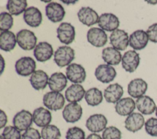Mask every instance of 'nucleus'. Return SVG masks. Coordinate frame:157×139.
Masks as SVG:
<instances>
[{
    "label": "nucleus",
    "instance_id": "nucleus-1",
    "mask_svg": "<svg viewBox=\"0 0 157 139\" xmlns=\"http://www.w3.org/2000/svg\"><path fill=\"white\" fill-rule=\"evenodd\" d=\"M75 58L74 50L69 46H61L54 53V61L59 67L68 66Z\"/></svg>",
    "mask_w": 157,
    "mask_h": 139
},
{
    "label": "nucleus",
    "instance_id": "nucleus-2",
    "mask_svg": "<svg viewBox=\"0 0 157 139\" xmlns=\"http://www.w3.org/2000/svg\"><path fill=\"white\" fill-rule=\"evenodd\" d=\"M17 42L19 47L24 50H31L35 48L37 37L34 33L26 29L18 31L16 36Z\"/></svg>",
    "mask_w": 157,
    "mask_h": 139
},
{
    "label": "nucleus",
    "instance_id": "nucleus-3",
    "mask_svg": "<svg viewBox=\"0 0 157 139\" xmlns=\"http://www.w3.org/2000/svg\"><path fill=\"white\" fill-rule=\"evenodd\" d=\"M64 103L65 99L63 95L59 92H48L43 97V104L50 110H61L63 108Z\"/></svg>",
    "mask_w": 157,
    "mask_h": 139
},
{
    "label": "nucleus",
    "instance_id": "nucleus-4",
    "mask_svg": "<svg viewBox=\"0 0 157 139\" xmlns=\"http://www.w3.org/2000/svg\"><path fill=\"white\" fill-rule=\"evenodd\" d=\"M36 64L34 59L29 56H24L18 59L15 64V71L18 75L27 77L32 75L36 70Z\"/></svg>",
    "mask_w": 157,
    "mask_h": 139
},
{
    "label": "nucleus",
    "instance_id": "nucleus-5",
    "mask_svg": "<svg viewBox=\"0 0 157 139\" xmlns=\"http://www.w3.org/2000/svg\"><path fill=\"white\" fill-rule=\"evenodd\" d=\"M67 78L75 84L83 83L86 78V72L84 67L78 64H69L66 70Z\"/></svg>",
    "mask_w": 157,
    "mask_h": 139
},
{
    "label": "nucleus",
    "instance_id": "nucleus-6",
    "mask_svg": "<svg viewBox=\"0 0 157 139\" xmlns=\"http://www.w3.org/2000/svg\"><path fill=\"white\" fill-rule=\"evenodd\" d=\"M33 121V114L26 110H22L17 113L12 120L13 126L20 132L30 128Z\"/></svg>",
    "mask_w": 157,
    "mask_h": 139
},
{
    "label": "nucleus",
    "instance_id": "nucleus-7",
    "mask_svg": "<svg viewBox=\"0 0 157 139\" xmlns=\"http://www.w3.org/2000/svg\"><path fill=\"white\" fill-rule=\"evenodd\" d=\"M56 32L58 39L63 43L69 45L74 40L75 28L69 23H61L57 28Z\"/></svg>",
    "mask_w": 157,
    "mask_h": 139
},
{
    "label": "nucleus",
    "instance_id": "nucleus-8",
    "mask_svg": "<svg viewBox=\"0 0 157 139\" xmlns=\"http://www.w3.org/2000/svg\"><path fill=\"white\" fill-rule=\"evenodd\" d=\"M88 42L95 47H102L107 42V35L99 28H91L86 34Z\"/></svg>",
    "mask_w": 157,
    "mask_h": 139
},
{
    "label": "nucleus",
    "instance_id": "nucleus-9",
    "mask_svg": "<svg viewBox=\"0 0 157 139\" xmlns=\"http://www.w3.org/2000/svg\"><path fill=\"white\" fill-rule=\"evenodd\" d=\"M128 33L123 30L117 29L113 31L110 36V42L113 48L118 50L123 51L129 45Z\"/></svg>",
    "mask_w": 157,
    "mask_h": 139
},
{
    "label": "nucleus",
    "instance_id": "nucleus-10",
    "mask_svg": "<svg viewBox=\"0 0 157 139\" xmlns=\"http://www.w3.org/2000/svg\"><path fill=\"white\" fill-rule=\"evenodd\" d=\"M82 108L77 103H69L67 104L62 112L63 119L69 123L78 121L82 116Z\"/></svg>",
    "mask_w": 157,
    "mask_h": 139
},
{
    "label": "nucleus",
    "instance_id": "nucleus-11",
    "mask_svg": "<svg viewBox=\"0 0 157 139\" xmlns=\"http://www.w3.org/2000/svg\"><path fill=\"white\" fill-rule=\"evenodd\" d=\"M107 119L106 117L102 114H94L86 121V127L88 130L93 133L100 132L106 128Z\"/></svg>",
    "mask_w": 157,
    "mask_h": 139
},
{
    "label": "nucleus",
    "instance_id": "nucleus-12",
    "mask_svg": "<svg viewBox=\"0 0 157 139\" xmlns=\"http://www.w3.org/2000/svg\"><path fill=\"white\" fill-rule=\"evenodd\" d=\"M140 64L139 54L135 50H128L121 58L123 68L128 72H134Z\"/></svg>",
    "mask_w": 157,
    "mask_h": 139
},
{
    "label": "nucleus",
    "instance_id": "nucleus-13",
    "mask_svg": "<svg viewBox=\"0 0 157 139\" xmlns=\"http://www.w3.org/2000/svg\"><path fill=\"white\" fill-rule=\"evenodd\" d=\"M65 10L63 6L56 2H51L45 6V15L53 23L61 21L65 16Z\"/></svg>",
    "mask_w": 157,
    "mask_h": 139
},
{
    "label": "nucleus",
    "instance_id": "nucleus-14",
    "mask_svg": "<svg viewBox=\"0 0 157 139\" xmlns=\"http://www.w3.org/2000/svg\"><path fill=\"white\" fill-rule=\"evenodd\" d=\"M94 75L98 81L108 83L114 80L117 72L114 67L109 64H100L96 68Z\"/></svg>",
    "mask_w": 157,
    "mask_h": 139
},
{
    "label": "nucleus",
    "instance_id": "nucleus-15",
    "mask_svg": "<svg viewBox=\"0 0 157 139\" xmlns=\"http://www.w3.org/2000/svg\"><path fill=\"white\" fill-rule=\"evenodd\" d=\"M120 25L118 18L112 13H104L100 15L98 26L104 31L113 32L117 29Z\"/></svg>",
    "mask_w": 157,
    "mask_h": 139
},
{
    "label": "nucleus",
    "instance_id": "nucleus-16",
    "mask_svg": "<svg viewBox=\"0 0 157 139\" xmlns=\"http://www.w3.org/2000/svg\"><path fill=\"white\" fill-rule=\"evenodd\" d=\"M148 37L145 31L139 29L134 31L129 36V45L135 50L144 49L148 42Z\"/></svg>",
    "mask_w": 157,
    "mask_h": 139
},
{
    "label": "nucleus",
    "instance_id": "nucleus-17",
    "mask_svg": "<svg viewBox=\"0 0 157 139\" xmlns=\"http://www.w3.org/2000/svg\"><path fill=\"white\" fill-rule=\"evenodd\" d=\"M79 21L87 26H91L98 23L99 15L97 12L90 7H82L77 13Z\"/></svg>",
    "mask_w": 157,
    "mask_h": 139
},
{
    "label": "nucleus",
    "instance_id": "nucleus-18",
    "mask_svg": "<svg viewBox=\"0 0 157 139\" xmlns=\"http://www.w3.org/2000/svg\"><path fill=\"white\" fill-rule=\"evenodd\" d=\"M53 54L51 44L47 42H39L34 49L33 54L37 61L45 62L49 60Z\"/></svg>",
    "mask_w": 157,
    "mask_h": 139
},
{
    "label": "nucleus",
    "instance_id": "nucleus-19",
    "mask_svg": "<svg viewBox=\"0 0 157 139\" xmlns=\"http://www.w3.org/2000/svg\"><path fill=\"white\" fill-rule=\"evenodd\" d=\"M148 88L147 82L138 78L131 80L128 85V93L133 98H139L146 92Z\"/></svg>",
    "mask_w": 157,
    "mask_h": 139
},
{
    "label": "nucleus",
    "instance_id": "nucleus-20",
    "mask_svg": "<svg viewBox=\"0 0 157 139\" xmlns=\"http://www.w3.org/2000/svg\"><path fill=\"white\" fill-rule=\"evenodd\" d=\"M23 20L28 26L33 28H37L42 23V13L37 7L33 6L29 7L23 13Z\"/></svg>",
    "mask_w": 157,
    "mask_h": 139
},
{
    "label": "nucleus",
    "instance_id": "nucleus-21",
    "mask_svg": "<svg viewBox=\"0 0 157 139\" xmlns=\"http://www.w3.org/2000/svg\"><path fill=\"white\" fill-rule=\"evenodd\" d=\"M145 124V119L143 115L139 113H132L126 118L124 127L129 132H136L140 130Z\"/></svg>",
    "mask_w": 157,
    "mask_h": 139
},
{
    "label": "nucleus",
    "instance_id": "nucleus-22",
    "mask_svg": "<svg viewBox=\"0 0 157 139\" xmlns=\"http://www.w3.org/2000/svg\"><path fill=\"white\" fill-rule=\"evenodd\" d=\"M33 119L34 124L39 127H44L50 123L52 114L50 111L44 107L36 108L33 113Z\"/></svg>",
    "mask_w": 157,
    "mask_h": 139
},
{
    "label": "nucleus",
    "instance_id": "nucleus-23",
    "mask_svg": "<svg viewBox=\"0 0 157 139\" xmlns=\"http://www.w3.org/2000/svg\"><path fill=\"white\" fill-rule=\"evenodd\" d=\"M123 94V88L118 83H113L109 85L104 91V97L109 103H115Z\"/></svg>",
    "mask_w": 157,
    "mask_h": 139
},
{
    "label": "nucleus",
    "instance_id": "nucleus-24",
    "mask_svg": "<svg viewBox=\"0 0 157 139\" xmlns=\"http://www.w3.org/2000/svg\"><path fill=\"white\" fill-rule=\"evenodd\" d=\"M136 105L141 114L145 115L153 113L156 108L155 101L148 96H142L137 98L136 101Z\"/></svg>",
    "mask_w": 157,
    "mask_h": 139
},
{
    "label": "nucleus",
    "instance_id": "nucleus-25",
    "mask_svg": "<svg viewBox=\"0 0 157 139\" xmlns=\"http://www.w3.org/2000/svg\"><path fill=\"white\" fill-rule=\"evenodd\" d=\"M136 102L131 97H124L119 100L115 105L117 113L120 116H129L136 108Z\"/></svg>",
    "mask_w": 157,
    "mask_h": 139
},
{
    "label": "nucleus",
    "instance_id": "nucleus-26",
    "mask_svg": "<svg viewBox=\"0 0 157 139\" xmlns=\"http://www.w3.org/2000/svg\"><path fill=\"white\" fill-rule=\"evenodd\" d=\"M85 90L79 84H73L69 86L65 91L66 99L71 103L80 102L85 95Z\"/></svg>",
    "mask_w": 157,
    "mask_h": 139
},
{
    "label": "nucleus",
    "instance_id": "nucleus-27",
    "mask_svg": "<svg viewBox=\"0 0 157 139\" xmlns=\"http://www.w3.org/2000/svg\"><path fill=\"white\" fill-rule=\"evenodd\" d=\"M66 76L62 72H55L48 79V86L51 91L55 92L62 91L67 86Z\"/></svg>",
    "mask_w": 157,
    "mask_h": 139
},
{
    "label": "nucleus",
    "instance_id": "nucleus-28",
    "mask_svg": "<svg viewBox=\"0 0 157 139\" xmlns=\"http://www.w3.org/2000/svg\"><path fill=\"white\" fill-rule=\"evenodd\" d=\"M48 79L46 72L42 70H37L31 75L29 81L34 89L39 91L45 88L48 83Z\"/></svg>",
    "mask_w": 157,
    "mask_h": 139
},
{
    "label": "nucleus",
    "instance_id": "nucleus-29",
    "mask_svg": "<svg viewBox=\"0 0 157 139\" xmlns=\"http://www.w3.org/2000/svg\"><path fill=\"white\" fill-rule=\"evenodd\" d=\"M17 37L10 31H1L0 34V48L6 52L13 50L17 43Z\"/></svg>",
    "mask_w": 157,
    "mask_h": 139
},
{
    "label": "nucleus",
    "instance_id": "nucleus-30",
    "mask_svg": "<svg viewBox=\"0 0 157 139\" xmlns=\"http://www.w3.org/2000/svg\"><path fill=\"white\" fill-rule=\"evenodd\" d=\"M102 59L109 65L117 66L120 64L122 56L121 53L113 47H107L102 50Z\"/></svg>",
    "mask_w": 157,
    "mask_h": 139
},
{
    "label": "nucleus",
    "instance_id": "nucleus-31",
    "mask_svg": "<svg viewBox=\"0 0 157 139\" xmlns=\"http://www.w3.org/2000/svg\"><path fill=\"white\" fill-rule=\"evenodd\" d=\"M85 99L88 105L97 106L102 102V92L97 88H91L86 91Z\"/></svg>",
    "mask_w": 157,
    "mask_h": 139
},
{
    "label": "nucleus",
    "instance_id": "nucleus-32",
    "mask_svg": "<svg viewBox=\"0 0 157 139\" xmlns=\"http://www.w3.org/2000/svg\"><path fill=\"white\" fill-rule=\"evenodd\" d=\"M28 6L26 0H9L6 9L12 15L17 16L26 10Z\"/></svg>",
    "mask_w": 157,
    "mask_h": 139
},
{
    "label": "nucleus",
    "instance_id": "nucleus-33",
    "mask_svg": "<svg viewBox=\"0 0 157 139\" xmlns=\"http://www.w3.org/2000/svg\"><path fill=\"white\" fill-rule=\"evenodd\" d=\"M42 139H59L61 134L58 127L53 124H49L41 130Z\"/></svg>",
    "mask_w": 157,
    "mask_h": 139
},
{
    "label": "nucleus",
    "instance_id": "nucleus-34",
    "mask_svg": "<svg viewBox=\"0 0 157 139\" xmlns=\"http://www.w3.org/2000/svg\"><path fill=\"white\" fill-rule=\"evenodd\" d=\"M13 24V18L12 15L6 12L0 14V29L1 31H6L10 29Z\"/></svg>",
    "mask_w": 157,
    "mask_h": 139
},
{
    "label": "nucleus",
    "instance_id": "nucleus-35",
    "mask_svg": "<svg viewBox=\"0 0 157 139\" xmlns=\"http://www.w3.org/2000/svg\"><path fill=\"white\" fill-rule=\"evenodd\" d=\"M102 139H121V132L115 126L106 127L102 133Z\"/></svg>",
    "mask_w": 157,
    "mask_h": 139
},
{
    "label": "nucleus",
    "instance_id": "nucleus-36",
    "mask_svg": "<svg viewBox=\"0 0 157 139\" xmlns=\"http://www.w3.org/2000/svg\"><path fill=\"white\" fill-rule=\"evenodd\" d=\"M1 135L4 139H21L20 131L12 126L5 127Z\"/></svg>",
    "mask_w": 157,
    "mask_h": 139
},
{
    "label": "nucleus",
    "instance_id": "nucleus-37",
    "mask_svg": "<svg viewBox=\"0 0 157 139\" xmlns=\"http://www.w3.org/2000/svg\"><path fill=\"white\" fill-rule=\"evenodd\" d=\"M66 139H85V132L80 127L69 128L66 134Z\"/></svg>",
    "mask_w": 157,
    "mask_h": 139
},
{
    "label": "nucleus",
    "instance_id": "nucleus-38",
    "mask_svg": "<svg viewBox=\"0 0 157 139\" xmlns=\"http://www.w3.org/2000/svg\"><path fill=\"white\" fill-rule=\"evenodd\" d=\"M145 130L149 135L157 137V118L151 117L145 122Z\"/></svg>",
    "mask_w": 157,
    "mask_h": 139
},
{
    "label": "nucleus",
    "instance_id": "nucleus-39",
    "mask_svg": "<svg viewBox=\"0 0 157 139\" xmlns=\"http://www.w3.org/2000/svg\"><path fill=\"white\" fill-rule=\"evenodd\" d=\"M41 134L36 129L30 127L21 135V139H41Z\"/></svg>",
    "mask_w": 157,
    "mask_h": 139
},
{
    "label": "nucleus",
    "instance_id": "nucleus-40",
    "mask_svg": "<svg viewBox=\"0 0 157 139\" xmlns=\"http://www.w3.org/2000/svg\"><path fill=\"white\" fill-rule=\"evenodd\" d=\"M149 40L154 43H157V23L150 25L146 31Z\"/></svg>",
    "mask_w": 157,
    "mask_h": 139
},
{
    "label": "nucleus",
    "instance_id": "nucleus-41",
    "mask_svg": "<svg viewBox=\"0 0 157 139\" xmlns=\"http://www.w3.org/2000/svg\"><path fill=\"white\" fill-rule=\"evenodd\" d=\"M0 122H1V126L0 128L2 129L5 127L6 124L7 122V117L6 113L2 110H1V116H0Z\"/></svg>",
    "mask_w": 157,
    "mask_h": 139
},
{
    "label": "nucleus",
    "instance_id": "nucleus-42",
    "mask_svg": "<svg viewBox=\"0 0 157 139\" xmlns=\"http://www.w3.org/2000/svg\"><path fill=\"white\" fill-rule=\"evenodd\" d=\"M85 139H102V138L99 134L93 133L90 134Z\"/></svg>",
    "mask_w": 157,
    "mask_h": 139
},
{
    "label": "nucleus",
    "instance_id": "nucleus-43",
    "mask_svg": "<svg viewBox=\"0 0 157 139\" xmlns=\"http://www.w3.org/2000/svg\"><path fill=\"white\" fill-rule=\"evenodd\" d=\"M155 114H156V116H157V107H156V110H155Z\"/></svg>",
    "mask_w": 157,
    "mask_h": 139
},
{
    "label": "nucleus",
    "instance_id": "nucleus-44",
    "mask_svg": "<svg viewBox=\"0 0 157 139\" xmlns=\"http://www.w3.org/2000/svg\"><path fill=\"white\" fill-rule=\"evenodd\" d=\"M0 139H4V137L2 135H1L0 136Z\"/></svg>",
    "mask_w": 157,
    "mask_h": 139
}]
</instances>
